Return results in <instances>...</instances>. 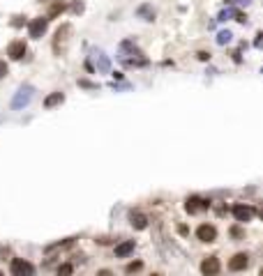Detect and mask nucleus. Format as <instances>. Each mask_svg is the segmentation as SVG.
I'll return each instance as SVG.
<instances>
[{"instance_id":"15","label":"nucleus","mask_w":263,"mask_h":276,"mask_svg":"<svg viewBox=\"0 0 263 276\" xmlns=\"http://www.w3.org/2000/svg\"><path fill=\"white\" fill-rule=\"evenodd\" d=\"M72 272H74L72 265H60V267H58V276H72Z\"/></svg>"},{"instance_id":"21","label":"nucleus","mask_w":263,"mask_h":276,"mask_svg":"<svg viewBox=\"0 0 263 276\" xmlns=\"http://www.w3.org/2000/svg\"><path fill=\"white\" fill-rule=\"evenodd\" d=\"M152 276H162V274H152Z\"/></svg>"},{"instance_id":"2","label":"nucleus","mask_w":263,"mask_h":276,"mask_svg":"<svg viewBox=\"0 0 263 276\" xmlns=\"http://www.w3.org/2000/svg\"><path fill=\"white\" fill-rule=\"evenodd\" d=\"M12 274L14 276H32L35 274V267H32L28 260H23V258H14V260H12Z\"/></svg>"},{"instance_id":"3","label":"nucleus","mask_w":263,"mask_h":276,"mask_svg":"<svg viewBox=\"0 0 263 276\" xmlns=\"http://www.w3.org/2000/svg\"><path fill=\"white\" fill-rule=\"evenodd\" d=\"M208 207H210V202L203 201V198H199V196H192V198H187V202H185V209H187L189 214H199V212H205Z\"/></svg>"},{"instance_id":"20","label":"nucleus","mask_w":263,"mask_h":276,"mask_svg":"<svg viewBox=\"0 0 263 276\" xmlns=\"http://www.w3.org/2000/svg\"><path fill=\"white\" fill-rule=\"evenodd\" d=\"M97 276H113V272H109V269H102Z\"/></svg>"},{"instance_id":"4","label":"nucleus","mask_w":263,"mask_h":276,"mask_svg":"<svg viewBox=\"0 0 263 276\" xmlns=\"http://www.w3.org/2000/svg\"><path fill=\"white\" fill-rule=\"evenodd\" d=\"M196 237L201 239V242H215L217 239V230H215V226H208V224H203L199 226V230H196Z\"/></svg>"},{"instance_id":"16","label":"nucleus","mask_w":263,"mask_h":276,"mask_svg":"<svg viewBox=\"0 0 263 276\" xmlns=\"http://www.w3.org/2000/svg\"><path fill=\"white\" fill-rule=\"evenodd\" d=\"M141 267H143L141 262H132V265H127V269H125V272H127V274H134V272H139Z\"/></svg>"},{"instance_id":"11","label":"nucleus","mask_w":263,"mask_h":276,"mask_svg":"<svg viewBox=\"0 0 263 276\" xmlns=\"http://www.w3.org/2000/svg\"><path fill=\"white\" fill-rule=\"evenodd\" d=\"M132 226H134V228H139V230H143V228H146V226H148V219L143 217V214H139V212H132Z\"/></svg>"},{"instance_id":"6","label":"nucleus","mask_w":263,"mask_h":276,"mask_svg":"<svg viewBox=\"0 0 263 276\" xmlns=\"http://www.w3.org/2000/svg\"><path fill=\"white\" fill-rule=\"evenodd\" d=\"M254 214H256V209L249 207V205H235V207H233V217L238 219V221H242V224L249 221Z\"/></svg>"},{"instance_id":"12","label":"nucleus","mask_w":263,"mask_h":276,"mask_svg":"<svg viewBox=\"0 0 263 276\" xmlns=\"http://www.w3.org/2000/svg\"><path fill=\"white\" fill-rule=\"evenodd\" d=\"M60 12H65V2H60V0H58V2H53V5H51V9H49V16H46V19H56Z\"/></svg>"},{"instance_id":"5","label":"nucleus","mask_w":263,"mask_h":276,"mask_svg":"<svg viewBox=\"0 0 263 276\" xmlns=\"http://www.w3.org/2000/svg\"><path fill=\"white\" fill-rule=\"evenodd\" d=\"M219 267H222V265H219V260L215 258V255H210V258H205V260L201 262V272L205 276H217Z\"/></svg>"},{"instance_id":"9","label":"nucleus","mask_w":263,"mask_h":276,"mask_svg":"<svg viewBox=\"0 0 263 276\" xmlns=\"http://www.w3.org/2000/svg\"><path fill=\"white\" fill-rule=\"evenodd\" d=\"M7 55L12 60H21L23 55H26V44H23L21 39H16V42H12L7 49Z\"/></svg>"},{"instance_id":"22","label":"nucleus","mask_w":263,"mask_h":276,"mask_svg":"<svg viewBox=\"0 0 263 276\" xmlns=\"http://www.w3.org/2000/svg\"><path fill=\"white\" fill-rule=\"evenodd\" d=\"M0 276H2V272H0Z\"/></svg>"},{"instance_id":"8","label":"nucleus","mask_w":263,"mask_h":276,"mask_svg":"<svg viewBox=\"0 0 263 276\" xmlns=\"http://www.w3.org/2000/svg\"><path fill=\"white\" fill-rule=\"evenodd\" d=\"M46 25H49V19H35V21L30 23V37H35V39H39L42 35L46 32Z\"/></svg>"},{"instance_id":"10","label":"nucleus","mask_w":263,"mask_h":276,"mask_svg":"<svg viewBox=\"0 0 263 276\" xmlns=\"http://www.w3.org/2000/svg\"><path fill=\"white\" fill-rule=\"evenodd\" d=\"M132 251H134V242H132V239H129V242H122V244L116 247V255H118V258H125V255H129Z\"/></svg>"},{"instance_id":"7","label":"nucleus","mask_w":263,"mask_h":276,"mask_svg":"<svg viewBox=\"0 0 263 276\" xmlns=\"http://www.w3.org/2000/svg\"><path fill=\"white\" fill-rule=\"evenodd\" d=\"M247 265H249V255L247 253H235L229 260V269L231 272H240V269H247Z\"/></svg>"},{"instance_id":"14","label":"nucleus","mask_w":263,"mask_h":276,"mask_svg":"<svg viewBox=\"0 0 263 276\" xmlns=\"http://www.w3.org/2000/svg\"><path fill=\"white\" fill-rule=\"evenodd\" d=\"M62 99H65V97H62L60 92H53L51 97H46V101H44V106H46V108H51V106H56V104H60Z\"/></svg>"},{"instance_id":"18","label":"nucleus","mask_w":263,"mask_h":276,"mask_svg":"<svg viewBox=\"0 0 263 276\" xmlns=\"http://www.w3.org/2000/svg\"><path fill=\"white\" fill-rule=\"evenodd\" d=\"M2 76H7V65L0 60V78H2Z\"/></svg>"},{"instance_id":"17","label":"nucleus","mask_w":263,"mask_h":276,"mask_svg":"<svg viewBox=\"0 0 263 276\" xmlns=\"http://www.w3.org/2000/svg\"><path fill=\"white\" fill-rule=\"evenodd\" d=\"M231 39V32H219V44H226Z\"/></svg>"},{"instance_id":"1","label":"nucleus","mask_w":263,"mask_h":276,"mask_svg":"<svg viewBox=\"0 0 263 276\" xmlns=\"http://www.w3.org/2000/svg\"><path fill=\"white\" fill-rule=\"evenodd\" d=\"M72 32V28L69 25H62L58 32H56V42H53V51L58 53V55H62V53L67 51V35Z\"/></svg>"},{"instance_id":"19","label":"nucleus","mask_w":263,"mask_h":276,"mask_svg":"<svg viewBox=\"0 0 263 276\" xmlns=\"http://www.w3.org/2000/svg\"><path fill=\"white\" fill-rule=\"evenodd\" d=\"M231 235H233V237H242V232H240V228H231Z\"/></svg>"},{"instance_id":"13","label":"nucleus","mask_w":263,"mask_h":276,"mask_svg":"<svg viewBox=\"0 0 263 276\" xmlns=\"http://www.w3.org/2000/svg\"><path fill=\"white\" fill-rule=\"evenodd\" d=\"M28 99H30V88H26V90H21V95L14 99V106L19 108L21 104H28Z\"/></svg>"}]
</instances>
